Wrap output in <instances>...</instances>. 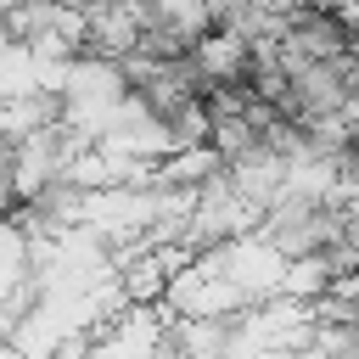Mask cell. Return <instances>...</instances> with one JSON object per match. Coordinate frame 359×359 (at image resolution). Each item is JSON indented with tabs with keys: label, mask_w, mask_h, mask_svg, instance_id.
<instances>
[{
	"label": "cell",
	"mask_w": 359,
	"mask_h": 359,
	"mask_svg": "<svg viewBox=\"0 0 359 359\" xmlns=\"http://www.w3.org/2000/svg\"><path fill=\"white\" fill-rule=\"evenodd\" d=\"M45 6H67V0H45Z\"/></svg>",
	"instance_id": "1"
}]
</instances>
